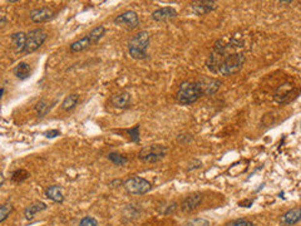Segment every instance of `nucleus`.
I'll list each match as a JSON object with an SVG mask.
<instances>
[{"mask_svg":"<svg viewBox=\"0 0 301 226\" xmlns=\"http://www.w3.org/2000/svg\"><path fill=\"white\" fill-rule=\"evenodd\" d=\"M242 48V39L237 35L218 41L207 59V68L226 77L236 75L243 68L246 62Z\"/></svg>","mask_w":301,"mask_h":226,"instance_id":"f257e3e1","label":"nucleus"},{"mask_svg":"<svg viewBox=\"0 0 301 226\" xmlns=\"http://www.w3.org/2000/svg\"><path fill=\"white\" fill-rule=\"evenodd\" d=\"M202 96V88H201V84L198 82L186 81L180 86L176 98H177V102L180 105H188L196 103Z\"/></svg>","mask_w":301,"mask_h":226,"instance_id":"f03ea898","label":"nucleus"},{"mask_svg":"<svg viewBox=\"0 0 301 226\" xmlns=\"http://www.w3.org/2000/svg\"><path fill=\"white\" fill-rule=\"evenodd\" d=\"M150 45L148 31H139L128 43V53L133 59H145L147 57V49Z\"/></svg>","mask_w":301,"mask_h":226,"instance_id":"7ed1b4c3","label":"nucleus"},{"mask_svg":"<svg viewBox=\"0 0 301 226\" xmlns=\"http://www.w3.org/2000/svg\"><path fill=\"white\" fill-rule=\"evenodd\" d=\"M167 147L162 145H150L139 151L138 158L141 161L147 162V164H156V162L161 161L167 155Z\"/></svg>","mask_w":301,"mask_h":226,"instance_id":"20e7f679","label":"nucleus"},{"mask_svg":"<svg viewBox=\"0 0 301 226\" xmlns=\"http://www.w3.org/2000/svg\"><path fill=\"white\" fill-rule=\"evenodd\" d=\"M123 186H124L126 191L128 194H132V195H145L152 189V183L139 176L131 177V179H128L124 182Z\"/></svg>","mask_w":301,"mask_h":226,"instance_id":"39448f33","label":"nucleus"},{"mask_svg":"<svg viewBox=\"0 0 301 226\" xmlns=\"http://www.w3.org/2000/svg\"><path fill=\"white\" fill-rule=\"evenodd\" d=\"M46 33L43 29H34V30L29 31L27 34V45H25L24 53L30 54V53L35 52L43 45L44 42L46 41Z\"/></svg>","mask_w":301,"mask_h":226,"instance_id":"423d86ee","label":"nucleus"},{"mask_svg":"<svg viewBox=\"0 0 301 226\" xmlns=\"http://www.w3.org/2000/svg\"><path fill=\"white\" fill-rule=\"evenodd\" d=\"M114 24L124 25V27H127V28L129 29H135L138 27L139 19L138 15H137L135 12L128 10V12H124L122 13V14H120V15L116 16V19H114Z\"/></svg>","mask_w":301,"mask_h":226,"instance_id":"0eeeda50","label":"nucleus"},{"mask_svg":"<svg viewBox=\"0 0 301 226\" xmlns=\"http://www.w3.org/2000/svg\"><path fill=\"white\" fill-rule=\"evenodd\" d=\"M217 8L216 1H210V0H198V1H194L191 3V10L195 15H205L209 13L213 12Z\"/></svg>","mask_w":301,"mask_h":226,"instance_id":"6e6552de","label":"nucleus"},{"mask_svg":"<svg viewBox=\"0 0 301 226\" xmlns=\"http://www.w3.org/2000/svg\"><path fill=\"white\" fill-rule=\"evenodd\" d=\"M203 201V195L200 192H195L192 195L187 196L184 198L181 204V210L183 212H192V211L196 210Z\"/></svg>","mask_w":301,"mask_h":226,"instance_id":"1a4fd4ad","label":"nucleus"},{"mask_svg":"<svg viewBox=\"0 0 301 226\" xmlns=\"http://www.w3.org/2000/svg\"><path fill=\"white\" fill-rule=\"evenodd\" d=\"M177 15H179V13L176 12L175 8L165 6V8H160V9L154 10L153 14H152V18H153V20H156V22L165 23L177 18Z\"/></svg>","mask_w":301,"mask_h":226,"instance_id":"9d476101","label":"nucleus"},{"mask_svg":"<svg viewBox=\"0 0 301 226\" xmlns=\"http://www.w3.org/2000/svg\"><path fill=\"white\" fill-rule=\"evenodd\" d=\"M301 221V206L286 211L280 219L281 226H294Z\"/></svg>","mask_w":301,"mask_h":226,"instance_id":"9b49d317","label":"nucleus"},{"mask_svg":"<svg viewBox=\"0 0 301 226\" xmlns=\"http://www.w3.org/2000/svg\"><path fill=\"white\" fill-rule=\"evenodd\" d=\"M53 16H54V12H53V9L48 8V6L38 8V9H34L30 13V20L33 23L48 22Z\"/></svg>","mask_w":301,"mask_h":226,"instance_id":"f8f14e48","label":"nucleus"},{"mask_svg":"<svg viewBox=\"0 0 301 226\" xmlns=\"http://www.w3.org/2000/svg\"><path fill=\"white\" fill-rule=\"evenodd\" d=\"M112 105L116 107V108H128L131 105V94L127 92L118 93V94H114L111 99Z\"/></svg>","mask_w":301,"mask_h":226,"instance_id":"ddd939ff","label":"nucleus"},{"mask_svg":"<svg viewBox=\"0 0 301 226\" xmlns=\"http://www.w3.org/2000/svg\"><path fill=\"white\" fill-rule=\"evenodd\" d=\"M201 84V88H202L203 94H207V96H212L215 94L218 90H220V86H221V82L217 81V79H203V81L198 82Z\"/></svg>","mask_w":301,"mask_h":226,"instance_id":"4468645a","label":"nucleus"},{"mask_svg":"<svg viewBox=\"0 0 301 226\" xmlns=\"http://www.w3.org/2000/svg\"><path fill=\"white\" fill-rule=\"evenodd\" d=\"M291 90H292V87L289 83L283 84L281 87H279V90H276V93H275V101L281 103V105H283V103L289 102Z\"/></svg>","mask_w":301,"mask_h":226,"instance_id":"2eb2a0df","label":"nucleus"},{"mask_svg":"<svg viewBox=\"0 0 301 226\" xmlns=\"http://www.w3.org/2000/svg\"><path fill=\"white\" fill-rule=\"evenodd\" d=\"M12 43L16 53H23L27 45V34L20 31V33H14L12 35Z\"/></svg>","mask_w":301,"mask_h":226,"instance_id":"dca6fc26","label":"nucleus"},{"mask_svg":"<svg viewBox=\"0 0 301 226\" xmlns=\"http://www.w3.org/2000/svg\"><path fill=\"white\" fill-rule=\"evenodd\" d=\"M46 204H44V202H34V204L29 205L28 208L25 209L24 210V216L25 219H28V220H31L34 216L37 214H39V212H42V211L46 210Z\"/></svg>","mask_w":301,"mask_h":226,"instance_id":"f3484780","label":"nucleus"},{"mask_svg":"<svg viewBox=\"0 0 301 226\" xmlns=\"http://www.w3.org/2000/svg\"><path fill=\"white\" fill-rule=\"evenodd\" d=\"M45 196L48 198H50L52 201L57 202V204H60V202L64 201V195H63V191L59 186H49L48 189L45 190Z\"/></svg>","mask_w":301,"mask_h":226,"instance_id":"a211bd4d","label":"nucleus"},{"mask_svg":"<svg viewBox=\"0 0 301 226\" xmlns=\"http://www.w3.org/2000/svg\"><path fill=\"white\" fill-rule=\"evenodd\" d=\"M90 45H93L92 41H90V38L88 37V35H86V37L80 38V39H78V41L73 42V43L71 44V52L73 53L83 52V50L88 49Z\"/></svg>","mask_w":301,"mask_h":226,"instance_id":"6ab92c4d","label":"nucleus"},{"mask_svg":"<svg viewBox=\"0 0 301 226\" xmlns=\"http://www.w3.org/2000/svg\"><path fill=\"white\" fill-rule=\"evenodd\" d=\"M30 73H31L30 65L25 62L18 63V65L14 68V75H15L18 79H20V81H24V79L30 77Z\"/></svg>","mask_w":301,"mask_h":226,"instance_id":"aec40b11","label":"nucleus"},{"mask_svg":"<svg viewBox=\"0 0 301 226\" xmlns=\"http://www.w3.org/2000/svg\"><path fill=\"white\" fill-rule=\"evenodd\" d=\"M78 101H79V96H78L77 93H72L69 96H67L61 103V108L64 109V111H71L73 109L75 105H77Z\"/></svg>","mask_w":301,"mask_h":226,"instance_id":"412c9836","label":"nucleus"},{"mask_svg":"<svg viewBox=\"0 0 301 226\" xmlns=\"http://www.w3.org/2000/svg\"><path fill=\"white\" fill-rule=\"evenodd\" d=\"M105 27H103V25H99V27H97V28H94L92 31H90V34H88V37L90 38L92 43L95 44L101 41V38L105 35Z\"/></svg>","mask_w":301,"mask_h":226,"instance_id":"4be33fe9","label":"nucleus"},{"mask_svg":"<svg viewBox=\"0 0 301 226\" xmlns=\"http://www.w3.org/2000/svg\"><path fill=\"white\" fill-rule=\"evenodd\" d=\"M108 160L114 165H118V166H124V165L128 162V158L126 156L120 155L117 152H111L109 155H108Z\"/></svg>","mask_w":301,"mask_h":226,"instance_id":"5701e85b","label":"nucleus"},{"mask_svg":"<svg viewBox=\"0 0 301 226\" xmlns=\"http://www.w3.org/2000/svg\"><path fill=\"white\" fill-rule=\"evenodd\" d=\"M50 108H52V105H49V103L46 102L45 99L39 101V102L37 103V105H35V111H37L39 117H44V116L49 112Z\"/></svg>","mask_w":301,"mask_h":226,"instance_id":"b1692460","label":"nucleus"},{"mask_svg":"<svg viewBox=\"0 0 301 226\" xmlns=\"http://www.w3.org/2000/svg\"><path fill=\"white\" fill-rule=\"evenodd\" d=\"M29 177V172L25 170H15L12 174V181L14 182H23Z\"/></svg>","mask_w":301,"mask_h":226,"instance_id":"393cba45","label":"nucleus"},{"mask_svg":"<svg viewBox=\"0 0 301 226\" xmlns=\"http://www.w3.org/2000/svg\"><path fill=\"white\" fill-rule=\"evenodd\" d=\"M12 211L13 205L10 202H6V204L1 205V208H0V223H4L8 219V216H9Z\"/></svg>","mask_w":301,"mask_h":226,"instance_id":"a878e982","label":"nucleus"},{"mask_svg":"<svg viewBox=\"0 0 301 226\" xmlns=\"http://www.w3.org/2000/svg\"><path fill=\"white\" fill-rule=\"evenodd\" d=\"M78 226H98V221L95 220L93 216H86L80 220Z\"/></svg>","mask_w":301,"mask_h":226,"instance_id":"bb28decb","label":"nucleus"},{"mask_svg":"<svg viewBox=\"0 0 301 226\" xmlns=\"http://www.w3.org/2000/svg\"><path fill=\"white\" fill-rule=\"evenodd\" d=\"M227 226H254V224L250 220H247V219H237V220L231 221L230 224H227Z\"/></svg>","mask_w":301,"mask_h":226,"instance_id":"cd10ccee","label":"nucleus"},{"mask_svg":"<svg viewBox=\"0 0 301 226\" xmlns=\"http://www.w3.org/2000/svg\"><path fill=\"white\" fill-rule=\"evenodd\" d=\"M186 226H210V223L205 219H194V220L188 221Z\"/></svg>","mask_w":301,"mask_h":226,"instance_id":"c85d7f7f","label":"nucleus"},{"mask_svg":"<svg viewBox=\"0 0 301 226\" xmlns=\"http://www.w3.org/2000/svg\"><path fill=\"white\" fill-rule=\"evenodd\" d=\"M128 134L133 142H138L139 141V126H135L132 130H128Z\"/></svg>","mask_w":301,"mask_h":226,"instance_id":"c756f323","label":"nucleus"},{"mask_svg":"<svg viewBox=\"0 0 301 226\" xmlns=\"http://www.w3.org/2000/svg\"><path fill=\"white\" fill-rule=\"evenodd\" d=\"M44 136H45L46 138H54V137L57 136H60V132H59L58 130H50L46 131L45 134H44Z\"/></svg>","mask_w":301,"mask_h":226,"instance_id":"7c9ffc66","label":"nucleus"},{"mask_svg":"<svg viewBox=\"0 0 301 226\" xmlns=\"http://www.w3.org/2000/svg\"><path fill=\"white\" fill-rule=\"evenodd\" d=\"M186 138L190 139V141H192V137H191V135H180L179 142H181V143H187V141H186Z\"/></svg>","mask_w":301,"mask_h":226,"instance_id":"2f4dec72","label":"nucleus"},{"mask_svg":"<svg viewBox=\"0 0 301 226\" xmlns=\"http://www.w3.org/2000/svg\"><path fill=\"white\" fill-rule=\"evenodd\" d=\"M4 185V175L1 174V183H0V186H3Z\"/></svg>","mask_w":301,"mask_h":226,"instance_id":"473e14b6","label":"nucleus"}]
</instances>
